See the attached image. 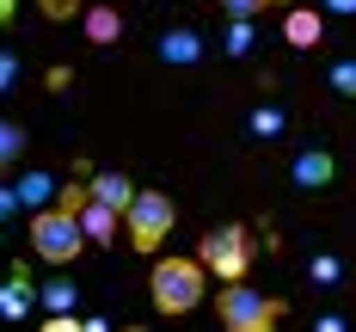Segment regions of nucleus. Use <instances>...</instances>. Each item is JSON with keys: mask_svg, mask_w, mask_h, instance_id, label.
<instances>
[{"mask_svg": "<svg viewBox=\"0 0 356 332\" xmlns=\"http://www.w3.org/2000/svg\"><path fill=\"white\" fill-rule=\"evenodd\" d=\"M283 301L264 290H252V283H221V295H215V320H221V332H277L283 326Z\"/></svg>", "mask_w": 356, "mask_h": 332, "instance_id": "obj_1", "label": "nucleus"}, {"mask_svg": "<svg viewBox=\"0 0 356 332\" xmlns=\"http://www.w3.org/2000/svg\"><path fill=\"white\" fill-rule=\"evenodd\" d=\"M209 290V271L197 264V258H154V277H147V295H154V308L160 314H191L197 301Z\"/></svg>", "mask_w": 356, "mask_h": 332, "instance_id": "obj_2", "label": "nucleus"}, {"mask_svg": "<svg viewBox=\"0 0 356 332\" xmlns=\"http://www.w3.org/2000/svg\"><path fill=\"white\" fill-rule=\"evenodd\" d=\"M197 264L209 271L215 283H246V271H252V228H240V221L209 228L203 246H197Z\"/></svg>", "mask_w": 356, "mask_h": 332, "instance_id": "obj_3", "label": "nucleus"}, {"mask_svg": "<svg viewBox=\"0 0 356 332\" xmlns=\"http://www.w3.org/2000/svg\"><path fill=\"white\" fill-rule=\"evenodd\" d=\"M80 246H86V234H80V216L74 210L49 203V210L31 216V258H43V264H74Z\"/></svg>", "mask_w": 356, "mask_h": 332, "instance_id": "obj_4", "label": "nucleus"}, {"mask_svg": "<svg viewBox=\"0 0 356 332\" xmlns=\"http://www.w3.org/2000/svg\"><path fill=\"white\" fill-rule=\"evenodd\" d=\"M123 228H129V246H136V253H160L166 234L178 228V203L166 197V191H136V203H129Z\"/></svg>", "mask_w": 356, "mask_h": 332, "instance_id": "obj_5", "label": "nucleus"}, {"mask_svg": "<svg viewBox=\"0 0 356 332\" xmlns=\"http://www.w3.org/2000/svg\"><path fill=\"white\" fill-rule=\"evenodd\" d=\"M332 179H338V160H332L325 148H301V154L289 160V184H295V191H325Z\"/></svg>", "mask_w": 356, "mask_h": 332, "instance_id": "obj_6", "label": "nucleus"}, {"mask_svg": "<svg viewBox=\"0 0 356 332\" xmlns=\"http://www.w3.org/2000/svg\"><path fill=\"white\" fill-rule=\"evenodd\" d=\"M154 56H160L166 68H197V62H203V37L191 31V25H172V31L154 43Z\"/></svg>", "mask_w": 356, "mask_h": 332, "instance_id": "obj_7", "label": "nucleus"}, {"mask_svg": "<svg viewBox=\"0 0 356 332\" xmlns=\"http://www.w3.org/2000/svg\"><path fill=\"white\" fill-rule=\"evenodd\" d=\"M320 37H325V13L320 6H289L283 13V43L289 49H314Z\"/></svg>", "mask_w": 356, "mask_h": 332, "instance_id": "obj_8", "label": "nucleus"}, {"mask_svg": "<svg viewBox=\"0 0 356 332\" xmlns=\"http://www.w3.org/2000/svg\"><path fill=\"white\" fill-rule=\"evenodd\" d=\"M86 197H92V203H105V210H117V216H129L136 184L123 179V173H86Z\"/></svg>", "mask_w": 356, "mask_h": 332, "instance_id": "obj_9", "label": "nucleus"}, {"mask_svg": "<svg viewBox=\"0 0 356 332\" xmlns=\"http://www.w3.org/2000/svg\"><path fill=\"white\" fill-rule=\"evenodd\" d=\"M80 37H86V43H99V49H111V43L123 37V13H117L111 0L86 6V13H80Z\"/></svg>", "mask_w": 356, "mask_h": 332, "instance_id": "obj_10", "label": "nucleus"}, {"mask_svg": "<svg viewBox=\"0 0 356 332\" xmlns=\"http://www.w3.org/2000/svg\"><path fill=\"white\" fill-rule=\"evenodd\" d=\"M31 301H37L31 271H25V264H13V277L0 283V320H25V314H31Z\"/></svg>", "mask_w": 356, "mask_h": 332, "instance_id": "obj_11", "label": "nucleus"}, {"mask_svg": "<svg viewBox=\"0 0 356 332\" xmlns=\"http://www.w3.org/2000/svg\"><path fill=\"white\" fill-rule=\"evenodd\" d=\"M80 234H86V246H111V240L123 234V216L86 197V210H80Z\"/></svg>", "mask_w": 356, "mask_h": 332, "instance_id": "obj_12", "label": "nucleus"}, {"mask_svg": "<svg viewBox=\"0 0 356 332\" xmlns=\"http://www.w3.org/2000/svg\"><path fill=\"white\" fill-rule=\"evenodd\" d=\"M13 191H19V210H31V216H37V210H49V197H56L62 184L31 166V173H19V179H13Z\"/></svg>", "mask_w": 356, "mask_h": 332, "instance_id": "obj_13", "label": "nucleus"}, {"mask_svg": "<svg viewBox=\"0 0 356 332\" xmlns=\"http://www.w3.org/2000/svg\"><path fill=\"white\" fill-rule=\"evenodd\" d=\"M37 301H43V314H74V308H80V290H74L68 277H56V283L37 290Z\"/></svg>", "mask_w": 356, "mask_h": 332, "instance_id": "obj_14", "label": "nucleus"}, {"mask_svg": "<svg viewBox=\"0 0 356 332\" xmlns=\"http://www.w3.org/2000/svg\"><path fill=\"white\" fill-rule=\"evenodd\" d=\"M246 129H252V136H264V142H277V136L289 129V117H283V105H252Z\"/></svg>", "mask_w": 356, "mask_h": 332, "instance_id": "obj_15", "label": "nucleus"}, {"mask_svg": "<svg viewBox=\"0 0 356 332\" xmlns=\"http://www.w3.org/2000/svg\"><path fill=\"white\" fill-rule=\"evenodd\" d=\"M19 154H25V129H19L13 117H0V173H13Z\"/></svg>", "mask_w": 356, "mask_h": 332, "instance_id": "obj_16", "label": "nucleus"}, {"mask_svg": "<svg viewBox=\"0 0 356 332\" xmlns=\"http://www.w3.org/2000/svg\"><path fill=\"white\" fill-rule=\"evenodd\" d=\"M227 19H258V13H289L295 0H215Z\"/></svg>", "mask_w": 356, "mask_h": 332, "instance_id": "obj_17", "label": "nucleus"}, {"mask_svg": "<svg viewBox=\"0 0 356 332\" xmlns=\"http://www.w3.org/2000/svg\"><path fill=\"white\" fill-rule=\"evenodd\" d=\"M325 86H332L338 99H356V56H344V62H332V68H325Z\"/></svg>", "mask_w": 356, "mask_h": 332, "instance_id": "obj_18", "label": "nucleus"}, {"mask_svg": "<svg viewBox=\"0 0 356 332\" xmlns=\"http://www.w3.org/2000/svg\"><path fill=\"white\" fill-rule=\"evenodd\" d=\"M252 43H258L252 19H227V56H234V62H240V56H252Z\"/></svg>", "mask_w": 356, "mask_h": 332, "instance_id": "obj_19", "label": "nucleus"}, {"mask_svg": "<svg viewBox=\"0 0 356 332\" xmlns=\"http://www.w3.org/2000/svg\"><path fill=\"white\" fill-rule=\"evenodd\" d=\"M307 277H314V283H325V290H332V283H338V277H344V264H338V258H332V253H320V258H314V264H307Z\"/></svg>", "mask_w": 356, "mask_h": 332, "instance_id": "obj_20", "label": "nucleus"}, {"mask_svg": "<svg viewBox=\"0 0 356 332\" xmlns=\"http://www.w3.org/2000/svg\"><path fill=\"white\" fill-rule=\"evenodd\" d=\"M19 74H25V62H19L13 49H0V93H13V86H19Z\"/></svg>", "mask_w": 356, "mask_h": 332, "instance_id": "obj_21", "label": "nucleus"}, {"mask_svg": "<svg viewBox=\"0 0 356 332\" xmlns=\"http://www.w3.org/2000/svg\"><path fill=\"white\" fill-rule=\"evenodd\" d=\"M56 203L80 216V210H86V184H80V179H74V184H62V191H56Z\"/></svg>", "mask_w": 356, "mask_h": 332, "instance_id": "obj_22", "label": "nucleus"}, {"mask_svg": "<svg viewBox=\"0 0 356 332\" xmlns=\"http://www.w3.org/2000/svg\"><path fill=\"white\" fill-rule=\"evenodd\" d=\"M43 332H86V326H80V314H49Z\"/></svg>", "mask_w": 356, "mask_h": 332, "instance_id": "obj_23", "label": "nucleus"}, {"mask_svg": "<svg viewBox=\"0 0 356 332\" xmlns=\"http://www.w3.org/2000/svg\"><path fill=\"white\" fill-rule=\"evenodd\" d=\"M325 19H356V0H320Z\"/></svg>", "mask_w": 356, "mask_h": 332, "instance_id": "obj_24", "label": "nucleus"}, {"mask_svg": "<svg viewBox=\"0 0 356 332\" xmlns=\"http://www.w3.org/2000/svg\"><path fill=\"white\" fill-rule=\"evenodd\" d=\"M6 216H19V191H13V184H0V221Z\"/></svg>", "mask_w": 356, "mask_h": 332, "instance_id": "obj_25", "label": "nucleus"}, {"mask_svg": "<svg viewBox=\"0 0 356 332\" xmlns=\"http://www.w3.org/2000/svg\"><path fill=\"white\" fill-rule=\"evenodd\" d=\"M314 332H350V326H344L338 314H320V320H314Z\"/></svg>", "mask_w": 356, "mask_h": 332, "instance_id": "obj_26", "label": "nucleus"}, {"mask_svg": "<svg viewBox=\"0 0 356 332\" xmlns=\"http://www.w3.org/2000/svg\"><path fill=\"white\" fill-rule=\"evenodd\" d=\"M19 19V0H0V25H13Z\"/></svg>", "mask_w": 356, "mask_h": 332, "instance_id": "obj_27", "label": "nucleus"}, {"mask_svg": "<svg viewBox=\"0 0 356 332\" xmlns=\"http://www.w3.org/2000/svg\"><path fill=\"white\" fill-rule=\"evenodd\" d=\"M43 13H56V19H62V13H74V0H43Z\"/></svg>", "mask_w": 356, "mask_h": 332, "instance_id": "obj_28", "label": "nucleus"}, {"mask_svg": "<svg viewBox=\"0 0 356 332\" xmlns=\"http://www.w3.org/2000/svg\"><path fill=\"white\" fill-rule=\"evenodd\" d=\"M123 332H154V326H123Z\"/></svg>", "mask_w": 356, "mask_h": 332, "instance_id": "obj_29", "label": "nucleus"}]
</instances>
